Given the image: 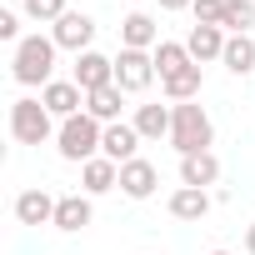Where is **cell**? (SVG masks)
Listing matches in <instances>:
<instances>
[{
    "label": "cell",
    "instance_id": "obj_1",
    "mask_svg": "<svg viewBox=\"0 0 255 255\" xmlns=\"http://www.w3.org/2000/svg\"><path fill=\"white\" fill-rule=\"evenodd\" d=\"M210 140H215V125H210L200 100L170 105V145L180 155H200V150H210Z\"/></svg>",
    "mask_w": 255,
    "mask_h": 255
},
{
    "label": "cell",
    "instance_id": "obj_2",
    "mask_svg": "<svg viewBox=\"0 0 255 255\" xmlns=\"http://www.w3.org/2000/svg\"><path fill=\"white\" fill-rule=\"evenodd\" d=\"M100 140H105V125L95 120V115H70V120H60V135H55V150H60V160H70V165H85V160H95L100 155Z\"/></svg>",
    "mask_w": 255,
    "mask_h": 255
},
{
    "label": "cell",
    "instance_id": "obj_3",
    "mask_svg": "<svg viewBox=\"0 0 255 255\" xmlns=\"http://www.w3.org/2000/svg\"><path fill=\"white\" fill-rule=\"evenodd\" d=\"M55 40L50 35H25L20 45H15V60H10V70H15V80L20 85H50L55 80Z\"/></svg>",
    "mask_w": 255,
    "mask_h": 255
},
{
    "label": "cell",
    "instance_id": "obj_4",
    "mask_svg": "<svg viewBox=\"0 0 255 255\" xmlns=\"http://www.w3.org/2000/svg\"><path fill=\"white\" fill-rule=\"evenodd\" d=\"M10 135H15L20 145H45V140L60 135V130H55V115L45 110V100L20 95V100L10 105Z\"/></svg>",
    "mask_w": 255,
    "mask_h": 255
},
{
    "label": "cell",
    "instance_id": "obj_5",
    "mask_svg": "<svg viewBox=\"0 0 255 255\" xmlns=\"http://www.w3.org/2000/svg\"><path fill=\"white\" fill-rule=\"evenodd\" d=\"M150 80H155V55H150V50H120V55H115V85H120L125 95L150 90Z\"/></svg>",
    "mask_w": 255,
    "mask_h": 255
},
{
    "label": "cell",
    "instance_id": "obj_6",
    "mask_svg": "<svg viewBox=\"0 0 255 255\" xmlns=\"http://www.w3.org/2000/svg\"><path fill=\"white\" fill-rule=\"evenodd\" d=\"M50 40H55L60 50H70V55H85L90 40H95V20L80 15V10H65V15L50 25Z\"/></svg>",
    "mask_w": 255,
    "mask_h": 255
},
{
    "label": "cell",
    "instance_id": "obj_7",
    "mask_svg": "<svg viewBox=\"0 0 255 255\" xmlns=\"http://www.w3.org/2000/svg\"><path fill=\"white\" fill-rule=\"evenodd\" d=\"M85 95L90 90H105V85H115V60L110 55H100V50H85V55H75V75H70Z\"/></svg>",
    "mask_w": 255,
    "mask_h": 255
},
{
    "label": "cell",
    "instance_id": "obj_8",
    "mask_svg": "<svg viewBox=\"0 0 255 255\" xmlns=\"http://www.w3.org/2000/svg\"><path fill=\"white\" fill-rule=\"evenodd\" d=\"M160 45V25L145 10H130L120 20V50H155Z\"/></svg>",
    "mask_w": 255,
    "mask_h": 255
},
{
    "label": "cell",
    "instance_id": "obj_9",
    "mask_svg": "<svg viewBox=\"0 0 255 255\" xmlns=\"http://www.w3.org/2000/svg\"><path fill=\"white\" fill-rule=\"evenodd\" d=\"M155 185H160V170H155L150 160L135 155V160H125V165H120V190L130 195V200H150Z\"/></svg>",
    "mask_w": 255,
    "mask_h": 255
},
{
    "label": "cell",
    "instance_id": "obj_10",
    "mask_svg": "<svg viewBox=\"0 0 255 255\" xmlns=\"http://www.w3.org/2000/svg\"><path fill=\"white\" fill-rule=\"evenodd\" d=\"M135 150H140V130H135V125H125V120L105 125V140H100V155L105 160L125 165V160H135Z\"/></svg>",
    "mask_w": 255,
    "mask_h": 255
},
{
    "label": "cell",
    "instance_id": "obj_11",
    "mask_svg": "<svg viewBox=\"0 0 255 255\" xmlns=\"http://www.w3.org/2000/svg\"><path fill=\"white\" fill-rule=\"evenodd\" d=\"M40 100H45V110L60 115V120H70V115L85 110V90H80L75 80H50V85L40 90Z\"/></svg>",
    "mask_w": 255,
    "mask_h": 255
},
{
    "label": "cell",
    "instance_id": "obj_12",
    "mask_svg": "<svg viewBox=\"0 0 255 255\" xmlns=\"http://www.w3.org/2000/svg\"><path fill=\"white\" fill-rule=\"evenodd\" d=\"M55 200L50 190H20L15 195V220L20 225H55Z\"/></svg>",
    "mask_w": 255,
    "mask_h": 255
},
{
    "label": "cell",
    "instance_id": "obj_13",
    "mask_svg": "<svg viewBox=\"0 0 255 255\" xmlns=\"http://www.w3.org/2000/svg\"><path fill=\"white\" fill-rule=\"evenodd\" d=\"M225 30L220 25H190V35H185V50H190V60L195 65H205V60H220L225 55Z\"/></svg>",
    "mask_w": 255,
    "mask_h": 255
},
{
    "label": "cell",
    "instance_id": "obj_14",
    "mask_svg": "<svg viewBox=\"0 0 255 255\" xmlns=\"http://www.w3.org/2000/svg\"><path fill=\"white\" fill-rule=\"evenodd\" d=\"M95 220V210H90V195H60L55 200V230H65V235H75V230H85Z\"/></svg>",
    "mask_w": 255,
    "mask_h": 255
},
{
    "label": "cell",
    "instance_id": "obj_15",
    "mask_svg": "<svg viewBox=\"0 0 255 255\" xmlns=\"http://www.w3.org/2000/svg\"><path fill=\"white\" fill-rule=\"evenodd\" d=\"M115 185H120V165H115V160L95 155V160L80 165V190H85V195H105V190H115Z\"/></svg>",
    "mask_w": 255,
    "mask_h": 255
},
{
    "label": "cell",
    "instance_id": "obj_16",
    "mask_svg": "<svg viewBox=\"0 0 255 255\" xmlns=\"http://www.w3.org/2000/svg\"><path fill=\"white\" fill-rule=\"evenodd\" d=\"M215 180H220V160H215L210 150H200V155H180V185L205 190V185H215Z\"/></svg>",
    "mask_w": 255,
    "mask_h": 255
},
{
    "label": "cell",
    "instance_id": "obj_17",
    "mask_svg": "<svg viewBox=\"0 0 255 255\" xmlns=\"http://www.w3.org/2000/svg\"><path fill=\"white\" fill-rule=\"evenodd\" d=\"M120 105H125V90L120 85H105V90H90L85 95V115H95L100 125H115L120 120Z\"/></svg>",
    "mask_w": 255,
    "mask_h": 255
},
{
    "label": "cell",
    "instance_id": "obj_18",
    "mask_svg": "<svg viewBox=\"0 0 255 255\" xmlns=\"http://www.w3.org/2000/svg\"><path fill=\"white\" fill-rule=\"evenodd\" d=\"M150 55H155V75H160V80H170V75H180L185 65H195L190 50H185V40H160Z\"/></svg>",
    "mask_w": 255,
    "mask_h": 255
},
{
    "label": "cell",
    "instance_id": "obj_19",
    "mask_svg": "<svg viewBox=\"0 0 255 255\" xmlns=\"http://www.w3.org/2000/svg\"><path fill=\"white\" fill-rule=\"evenodd\" d=\"M200 85H205V75H200V65H185L180 75H170V80H160V90H165V100H170V105H185V100H195V95H200Z\"/></svg>",
    "mask_w": 255,
    "mask_h": 255
},
{
    "label": "cell",
    "instance_id": "obj_20",
    "mask_svg": "<svg viewBox=\"0 0 255 255\" xmlns=\"http://www.w3.org/2000/svg\"><path fill=\"white\" fill-rule=\"evenodd\" d=\"M220 65H225L230 75H250V70H255V35H230Z\"/></svg>",
    "mask_w": 255,
    "mask_h": 255
},
{
    "label": "cell",
    "instance_id": "obj_21",
    "mask_svg": "<svg viewBox=\"0 0 255 255\" xmlns=\"http://www.w3.org/2000/svg\"><path fill=\"white\" fill-rule=\"evenodd\" d=\"M135 130H140V140H160V135H170V105H135Z\"/></svg>",
    "mask_w": 255,
    "mask_h": 255
},
{
    "label": "cell",
    "instance_id": "obj_22",
    "mask_svg": "<svg viewBox=\"0 0 255 255\" xmlns=\"http://www.w3.org/2000/svg\"><path fill=\"white\" fill-rule=\"evenodd\" d=\"M205 210H210V195L195 190V185H180V190L170 195V215H175V220H205Z\"/></svg>",
    "mask_w": 255,
    "mask_h": 255
},
{
    "label": "cell",
    "instance_id": "obj_23",
    "mask_svg": "<svg viewBox=\"0 0 255 255\" xmlns=\"http://www.w3.org/2000/svg\"><path fill=\"white\" fill-rule=\"evenodd\" d=\"M250 25H255V0H225V20H220V30L250 35Z\"/></svg>",
    "mask_w": 255,
    "mask_h": 255
},
{
    "label": "cell",
    "instance_id": "obj_24",
    "mask_svg": "<svg viewBox=\"0 0 255 255\" xmlns=\"http://www.w3.org/2000/svg\"><path fill=\"white\" fill-rule=\"evenodd\" d=\"M20 10H25L35 25H55V20L70 10V5H65V0H20Z\"/></svg>",
    "mask_w": 255,
    "mask_h": 255
},
{
    "label": "cell",
    "instance_id": "obj_25",
    "mask_svg": "<svg viewBox=\"0 0 255 255\" xmlns=\"http://www.w3.org/2000/svg\"><path fill=\"white\" fill-rule=\"evenodd\" d=\"M195 25H220L225 20V0H195Z\"/></svg>",
    "mask_w": 255,
    "mask_h": 255
},
{
    "label": "cell",
    "instance_id": "obj_26",
    "mask_svg": "<svg viewBox=\"0 0 255 255\" xmlns=\"http://www.w3.org/2000/svg\"><path fill=\"white\" fill-rule=\"evenodd\" d=\"M0 40H15V45L25 40V35H20V15H15V10H0Z\"/></svg>",
    "mask_w": 255,
    "mask_h": 255
},
{
    "label": "cell",
    "instance_id": "obj_27",
    "mask_svg": "<svg viewBox=\"0 0 255 255\" xmlns=\"http://www.w3.org/2000/svg\"><path fill=\"white\" fill-rule=\"evenodd\" d=\"M195 0H160V10H190Z\"/></svg>",
    "mask_w": 255,
    "mask_h": 255
},
{
    "label": "cell",
    "instance_id": "obj_28",
    "mask_svg": "<svg viewBox=\"0 0 255 255\" xmlns=\"http://www.w3.org/2000/svg\"><path fill=\"white\" fill-rule=\"evenodd\" d=\"M245 250L255 255V225H245Z\"/></svg>",
    "mask_w": 255,
    "mask_h": 255
},
{
    "label": "cell",
    "instance_id": "obj_29",
    "mask_svg": "<svg viewBox=\"0 0 255 255\" xmlns=\"http://www.w3.org/2000/svg\"><path fill=\"white\" fill-rule=\"evenodd\" d=\"M210 255H230V250H210Z\"/></svg>",
    "mask_w": 255,
    "mask_h": 255
}]
</instances>
